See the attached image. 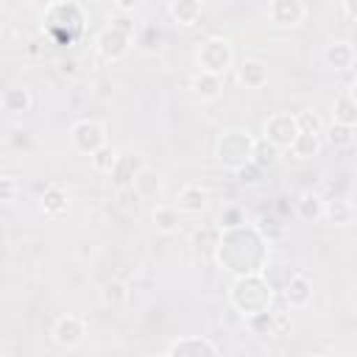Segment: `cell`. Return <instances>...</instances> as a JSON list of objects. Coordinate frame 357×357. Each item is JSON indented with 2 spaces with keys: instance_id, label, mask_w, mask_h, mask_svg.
I'll use <instances>...</instances> for the list:
<instances>
[{
  "instance_id": "obj_1",
  "label": "cell",
  "mask_w": 357,
  "mask_h": 357,
  "mask_svg": "<svg viewBox=\"0 0 357 357\" xmlns=\"http://www.w3.org/2000/svg\"><path fill=\"white\" fill-rule=\"evenodd\" d=\"M215 262L229 271L234 279L237 276H251V273H265L268 268V243L257 231V226H240V229H226L215 245Z\"/></svg>"
},
{
  "instance_id": "obj_2",
  "label": "cell",
  "mask_w": 357,
  "mask_h": 357,
  "mask_svg": "<svg viewBox=\"0 0 357 357\" xmlns=\"http://www.w3.org/2000/svg\"><path fill=\"white\" fill-rule=\"evenodd\" d=\"M276 287L268 282L265 273H251V276H237L229 284V304L243 315H257V312H268L273 310V293Z\"/></svg>"
},
{
  "instance_id": "obj_3",
  "label": "cell",
  "mask_w": 357,
  "mask_h": 357,
  "mask_svg": "<svg viewBox=\"0 0 357 357\" xmlns=\"http://www.w3.org/2000/svg\"><path fill=\"white\" fill-rule=\"evenodd\" d=\"M86 20V11L81 3H50L42 14V22L47 28V33L59 42H70L81 33Z\"/></svg>"
},
{
  "instance_id": "obj_4",
  "label": "cell",
  "mask_w": 357,
  "mask_h": 357,
  "mask_svg": "<svg viewBox=\"0 0 357 357\" xmlns=\"http://www.w3.org/2000/svg\"><path fill=\"white\" fill-rule=\"evenodd\" d=\"M254 145H257V137H251L248 131H240V128L223 131L215 139V159L220 165L237 170L254 159Z\"/></svg>"
},
{
  "instance_id": "obj_5",
  "label": "cell",
  "mask_w": 357,
  "mask_h": 357,
  "mask_svg": "<svg viewBox=\"0 0 357 357\" xmlns=\"http://www.w3.org/2000/svg\"><path fill=\"white\" fill-rule=\"evenodd\" d=\"M195 61H198V73H209V75H218L223 78L231 64H234V47L226 36H206L195 53Z\"/></svg>"
},
{
  "instance_id": "obj_6",
  "label": "cell",
  "mask_w": 357,
  "mask_h": 357,
  "mask_svg": "<svg viewBox=\"0 0 357 357\" xmlns=\"http://www.w3.org/2000/svg\"><path fill=\"white\" fill-rule=\"evenodd\" d=\"M70 142L78 153L92 156L106 145V126L100 120H78L70 128Z\"/></svg>"
},
{
  "instance_id": "obj_7",
  "label": "cell",
  "mask_w": 357,
  "mask_h": 357,
  "mask_svg": "<svg viewBox=\"0 0 357 357\" xmlns=\"http://www.w3.org/2000/svg\"><path fill=\"white\" fill-rule=\"evenodd\" d=\"M131 42H134V33L112 22V25H106V28L95 36V50H98L106 61H117V59H123V56L131 50Z\"/></svg>"
},
{
  "instance_id": "obj_8",
  "label": "cell",
  "mask_w": 357,
  "mask_h": 357,
  "mask_svg": "<svg viewBox=\"0 0 357 357\" xmlns=\"http://www.w3.org/2000/svg\"><path fill=\"white\" fill-rule=\"evenodd\" d=\"M298 137V120L290 112H276L265 120V139L273 142L279 151H290Z\"/></svg>"
},
{
  "instance_id": "obj_9",
  "label": "cell",
  "mask_w": 357,
  "mask_h": 357,
  "mask_svg": "<svg viewBox=\"0 0 357 357\" xmlns=\"http://www.w3.org/2000/svg\"><path fill=\"white\" fill-rule=\"evenodd\" d=\"M148 167L142 153H120L114 170H112V184L117 190H134V181L139 178V173Z\"/></svg>"
},
{
  "instance_id": "obj_10",
  "label": "cell",
  "mask_w": 357,
  "mask_h": 357,
  "mask_svg": "<svg viewBox=\"0 0 357 357\" xmlns=\"http://www.w3.org/2000/svg\"><path fill=\"white\" fill-rule=\"evenodd\" d=\"M84 335H86V321H84L81 315H75V312H67V315H61V318L53 324V340H56L61 349H75V346H81Z\"/></svg>"
},
{
  "instance_id": "obj_11",
  "label": "cell",
  "mask_w": 357,
  "mask_h": 357,
  "mask_svg": "<svg viewBox=\"0 0 357 357\" xmlns=\"http://www.w3.org/2000/svg\"><path fill=\"white\" fill-rule=\"evenodd\" d=\"M307 17V3L301 0H271L268 3V20L279 28H293L304 22Z\"/></svg>"
},
{
  "instance_id": "obj_12",
  "label": "cell",
  "mask_w": 357,
  "mask_h": 357,
  "mask_svg": "<svg viewBox=\"0 0 357 357\" xmlns=\"http://www.w3.org/2000/svg\"><path fill=\"white\" fill-rule=\"evenodd\" d=\"M354 59H357V50L349 39H332L326 47H324V61L326 67L343 73V70H351L354 67Z\"/></svg>"
},
{
  "instance_id": "obj_13",
  "label": "cell",
  "mask_w": 357,
  "mask_h": 357,
  "mask_svg": "<svg viewBox=\"0 0 357 357\" xmlns=\"http://www.w3.org/2000/svg\"><path fill=\"white\" fill-rule=\"evenodd\" d=\"M206 204H209V192H206V187L198 184V181L184 184V187L178 190V195H176V209H178V212H187V215L204 212Z\"/></svg>"
},
{
  "instance_id": "obj_14",
  "label": "cell",
  "mask_w": 357,
  "mask_h": 357,
  "mask_svg": "<svg viewBox=\"0 0 357 357\" xmlns=\"http://www.w3.org/2000/svg\"><path fill=\"white\" fill-rule=\"evenodd\" d=\"M282 298L287 307H307L312 298V284L304 273H290V279L282 284Z\"/></svg>"
},
{
  "instance_id": "obj_15",
  "label": "cell",
  "mask_w": 357,
  "mask_h": 357,
  "mask_svg": "<svg viewBox=\"0 0 357 357\" xmlns=\"http://www.w3.org/2000/svg\"><path fill=\"white\" fill-rule=\"evenodd\" d=\"M167 357H220V354L206 337H178L170 346Z\"/></svg>"
},
{
  "instance_id": "obj_16",
  "label": "cell",
  "mask_w": 357,
  "mask_h": 357,
  "mask_svg": "<svg viewBox=\"0 0 357 357\" xmlns=\"http://www.w3.org/2000/svg\"><path fill=\"white\" fill-rule=\"evenodd\" d=\"M167 14L176 25L192 28V25H198V20L204 14V3H198V0H173L167 6Z\"/></svg>"
},
{
  "instance_id": "obj_17",
  "label": "cell",
  "mask_w": 357,
  "mask_h": 357,
  "mask_svg": "<svg viewBox=\"0 0 357 357\" xmlns=\"http://www.w3.org/2000/svg\"><path fill=\"white\" fill-rule=\"evenodd\" d=\"M237 81L245 86V89H262L268 84V64L259 61V59H245L240 67H237Z\"/></svg>"
},
{
  "instance_id": "obj_18",
  "label": "cell",
  "mask_w": 357,
  "mask_h": 357,
  "mask_svg": "<svg viewBox=\"0 0 357 357\" xmlns=\"http://www.w3.org/2000/svg\"><path fill=\"white\" fill-rule=\"evenodd\" d=\"M39 206H42V212L47 218H61L67 212V206H70V195H67V190L61 184H47L42 198H39Z\"/></svg>"
},
{
  "instance_id": "obj_19",
  "label": "cell",
  "mask_w": 357,
  "mask_h": 357,
  "mask_svg": "<svg viewBox=\"0 0 357 357\" xmlns=\"http://www.w3.org/2000/svg\"><path fill=\"white\" fill-rule=\"evenodd\" d=\"M293 212H296L298 220L315 223V220L324 218V198H321L318 192H312V190H304V192L298 195V201L293 204Z\"/></svg>"
},
{
  "instance_id": "obj_20",
  "label": "cell",
  "mask_w": 357,
  "mask_h": 357,
  "mask_svg": "<svg viewBox=\"0 0 357 357\" xmlns=\"http://www.w3.org/2000/svg\"><path fill=\"white\" fill-rule=\"evenodd\" d=\"M324 218L332 226H349L357 218V209L349 198H329V201H324Z\"/></svg>"
},
{
  "instance_id": "obj_21",
  "label": "cell",
  "mask_w": 357,
  "mask_h": 357,
  "mask_svg": "<svg viewBox=\"0 0 357 357\" xmlns=\"http://www.w3.org/2000/svg\"><path fill=\"white\" fill-rule=\"evenodd\" d=\"M190 89H192V95L201 98V100H215V98H220V92H223V78L209 75V73H195L192 81H190Z\"/></svg>"
},
{
  "instance_id": "obj_22",
  "label": "cell",
  "mask_w": 357,
  "mask_h": 357,
  "mask_svg": "<svg viewBox=\"0 0 357 357\" xmlns=\"http://www.w3.org/2000/svg\"><path fill=\"white\" fill-rule=\"evenodd\" d=\"M3 109L8 114H25L31 106H33V98H31V89L28 86H8L0 98Z\"/></svg>"
},
{
  "instance_id": "obj_23",
  "label": "cell",
  "mask_w": 357,
  "mask_h": 357,
  "mask_svg": "<svg viewBox=\"0 0 357 357\" xmlns=\"http://www.w3.org/2000/svg\"><path fill=\"white\" fill-rule=\"evenodd\" d=\"M321 145H324V137H321V134H304V131H298V137H296L290 153H293L296 159H312V156H318Z\"/></svg>"
},
{
  "instance_id": "obj_24",
  "label": "cell",
  "mask_w": 357,
  "mask_h": 357,
  "mask_svg": "<svg viewBox=\"0 0 357 357\" xmlns=\"http://www.w3.org/2000/svg\"><path fill=\"white\" fill-rule=\"evenodd\" d=\"M332 123H340V126H357V106H354V100L343 92V95H337L335 98V103H332Z\"/></svg>"
},
{
  "instance_id": "obj_25",
  "label": "cell",
  "mask_w": 357,
  "mask_h": 357,
  "mask_svg": "<svg viewBox=\"0 0 357 357\" xmlns=\"http://www.w3.org/2000/svg\"><path fill=\"white\" fill-rule=\"evenodd\" d=\"M151 218H153V223H156V229H159L162 234H173V231L178 229V209L170 206V204H159V206H153Z\"/></svg>"
},
{
  "instance_id": "obj_26",
  "label": "cell",
  "mask_w": 357,
  "mask_h": 357,
  "mask_svg": "<svg viewBox=\"0 0 357 357\" xmlns=\"http://www.w3.org/2000/svg\"><path fill=\"white\" fill-rule=\"evenodd\" d=\"M159 190H162V176L156 170H151V167H145L139 173V178L134 181V192L139 198H153V195H159Z\"/></svg>"
},
{
  "instance_id": "obj_27",
  "label": "cell",
  "mask_w": 357,
  "mask_h": 357,
  "mask_svg": "<svg viewBox=\"0 0 357 357\" xmlns=\"http://www.w3.org/2000/svg\"><path fill=\"white\" fill-rule=\"evenodd\" d=\"M324 139L332 145V148H351L354 145V128L351 126H340V123H332L329 128H324Z\"/></svg>"
},
{
  "instance_id": "obj_28",
  "label": "cell",
  "mask_w": 357,
  "mask_h": 357,
  "mask_svg": "<svg viewBox=\"0 0 357 357\" xmlns=\"http://www.w3.org/2000/svg\"><path fill=\"white\" fill-rule=\"evenodd\" d=\"M279 153H282V151H279L273 142H268L265 137H259L257 145H254V159H251V162L259 165L262 170H268V167H273V165L279 162Z\"/></svg>"
},
{
  "instance_id": "obj_29",
  "label": "cell",
  "mask_w": 357,
  "mask_h": 357,
  "mask_svg": "<svg viewBox=\"0 0 357 357\" xmlns=\"http://www.w3.org/2000/svg\"><path fill=\"white\" fill-rule=\"evenodd\" d=\"M117 159H120V151L114 148V145H103L98 153H92L89 156V162H92V167L98 170V173H106V176H112V170H114V165H117Z\"/></svg>"
},
{
  "instance_id": "obj_30",
  "label": "cell",
  "mask_w": 357,
  "mask_h": 357,
  "mask_svg": "<svg viewBox=\"0 0 357 357\" xmlns=\"http://www.w3.org/2000/svg\"><path fill=\"white\" fill-rule=\"evenodd\" d=\"M254 226H257V231L265 237V243H268V245L284 237V223H282L279 218H273V215H262Z\"/></svg>"
},
{
  "instance_id": "obj_31",
  "label": "cell",
  "mask_w": 357,
  "mask_h": 357,
  "mask_svg": "<svg viewBox=\"0 0 357 357\" xmlns=\"http://www.w3.org/2000/svg\"><path fill=\"white\" fill-rule=\"evenodd\" d=\"M245 326H248L254 335H276V312L268 310V312L248 315V318H245Z\"/></svg>"
},
{
  "instance_id": "obj_32",
  "label": "cell",
  "mask_w": 357,
  "mask_h": 357,
  "mask_svg": "<svg viewBox=\"0 0 357 357\" xmlns=\"http://www.w3.org/2000/svg\"><path fill=\"white\" fill-rule=\"evenodd\" d=\"M100 298L109 304V307H117L128 298V287L120 282V279H109L103 287H100Z\"/></svg>"
},
{
  "instance_id": "obj_33",
  "label": "cell",
  "mask_w": 357,
  "mask_h": 357,
  "mask_svg": "<svg viewBox=\"0 0 357 357\" xmlns=\"http://www.w3.org/2000/svg\"><path fill=\"white\" fill-rule=\"evenodd\" d=\"M234 173H237V181H240L243 187H257L265 170H262L259 165H254V162H248V165H243V167H237Z\"/></svg>"
},
{
  "instance_id": "obj_34",
  "label": "cell",
  "mask_w": 357,
  "mask_h": 357,
  "mask_svg": "<svg viewBox=\"0 0 357 357\" xmlns=\"http://www.w3.org/2000/svg\"><path fill=\"white\" fill-rule=\"evenodd\" d=\"M240 226H245L243 209H240V206H226V209L220 212V231H226V229H240Z\"/></svg>"
},
{
  "instance_id": "obj_35",
  "label": "cell",
  "mask_w": 357,
  "mask_h": 357,
  "mask_svg": "<svg viewBox=\"0 0 357 357\" xmlns=\"http://www.w3.org/2000/svg\"><path fill=\"white\" fill-rule=\"evenodd\" d=\"M296 120H298V131H304V134H321L324 137V126H321V120L312 112H298Z\"/></svg>"
},
{
  "instance_id": "obj_36",
  "label": "cell",
  "mask_w": 357,
  "mask_h": 357,
  "mask_svg": "<svg viewBox=\"0 0 357 357\" xmlns=\"http://www.w3.org/2000/svg\"><path fill=\"white\" fill-rule=\"evenodd\" d=\"M17 198V178L14 176H3L0 178V201L3 204H14Z\"/></svg>"
},
{
  "instance_id": "obj_37",
  "label": "cell",
  "mask_w": 357,
  "mask_h": 357,
  "mask_svg": "<svg viewBox=\"0 0 357 357\" xmlns=\"http://www.w3.org/2000/svg\"><path fill=\"white\" fill-rule=\"evenodd\" d=\"M340 11H343L349 20L357 22V0H343V3H340Z\"/></svg>"
},
{
  "instance_id": "obj_38",
  "label": "cell",
  "mask_w": 357,
  "mask_h": 357,
  "mask_svg": "<svg viewBox=\"0 0 357 357\" xmlns=\"http://www.w3.org/2000/svg\"><path fill=\"white\" fill-rule=\"evenodd\" d=\"M134 8H137L134 0H120V3H114V11H117V14H126V11H134Z\"/></svg>"
},
{
  "instance_id": "obj_39",
  "label": "cell",
  "mask_w": 357,
  "mask_h": 357,
  "mask_svg": "<svg viewBox=\"0 0 357 357\" xmlns=\"http://www.w3.org/2000/svg\"><path fill=\"white\" fill-rule=\"evenodd\" d=\"M290 198L287 195H279L276 198V209H279V215H290V204H287Z\"/></svg>"
},
{
  "instance_id": "obj_40",
  "label": "cell",
  "mask_w": 357,
  "mask_h": 357,
  "mask_svg": "<svg viewBox=\"0 0 357 357\" xmlns=\"http://www.w3.org/2000/svg\"><path fill=\"white\" fill-rule=\"evenodd\" d=\"M346 95L354 100V106H357V75L351 78V84H349V89H346Z\"/></svg>"
},
{
  "instance_id": "obj_41",
  "label": "cell",
  "mask_w": 357,
  "mask_h": 357,
  "mask_svg": "<svg viewBox=\"0 0 357 357\" xmlns=\"http://www.w3.org/2000/svg\"><path fill=\"white\" fill-rule=\"evenodd\" d=\"M61 73H75V61H61Z\"/></svg>"
},
{
  "instance_id": "obj_42",
  "label": "cell",
  "mask_w": 357,
  "mask_h": 357,
  "mask_svg": "<svg viewBox=\"0 0 357 357\" xmlns=\"http://www.w3.org/2000/svg\"><path fill=\"white\" fill-rule=\"evenodd\" d=\"M312 357H329V354H312Z\"/></svg>"
},
{
  "instance_id": "obj_43",
  "label": "cell",
  "mask_w": 357,
  "mask_h": 357,
  "mask_svg": "<svg viewBox=\"0 0 357 357\" xmlns=\"http://www.w3.org/2000/svg\"><path fill=\"white\" fill-rule=\"evenodd\" d=\"M153 357H167V354H153Z\"/></svg>"
}]
</instances>
